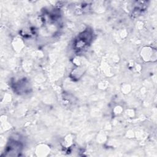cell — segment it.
<instances>
[{
  "label": "cell",
  "mask_w": 157,
  "mask_h": 157,
  "mask_svg": "<svg viewBox=\"0 0 157 157\" xmlns=\"http://www.w3.org/2000/svg\"><path fill=\"white\" fill-rule=\"evenodd\" d=\"M92 39V33L90 29H86L83 33L80 34L75 40V47L76 49L80 50L85 48Z\"/></svg>",
  "instance_id": "6da1fadb"
},
{
  "label": "cell",
  "mask_w": 157,
  "mask_h": 157,
  "mask_svg": "<svg viewBox=\"0 0 157 157\" xmlns=\"http://www.w3.org/2000/svg\"><path fill=\"white\" fill-rule=\"evenodd\" d=\"M22 148V145L20 142L12 140H10L6 148V153H10V155L11 156L12 153H15V156L18 155L17 153H20Z\"/></svg>",
  "instance_id": "7a4b0ae2"
}]
</instances>
